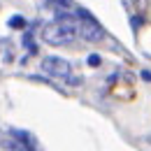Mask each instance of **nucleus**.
Wrapping results in <instances>:
<instances>
[{
    "mask_svg": "<svg viewBox=\"0 0 151 151\" xmlns=\"http://www.w3.org/2000/svg\"><path fill=\"white\" fill-rule=\"evenodd\" d=\"M9 135H12L14 139H19L21 149H37V142H35V137H33L30 132H26V130H17V128H12V130H9Z\"/></svg>",
    "mask_w": 151,
    "mask_h": 151,
    "instance_id": "nucleus-4",
    "label": "nucleus"
},
{
    "mask_svg": "<svg viewBox=\"0 0 151 151\" xmlns=\"http://www.w3.org/2000/svg\"><path fill=\"white\" fill-rule=\"evenodd\" d=\"M54 2H56L58 7H70V2H72V0H54Z\"/></svg>",
    "mask_w": 151,
    "mask_h": 151,
    "instance_id": "nucleus-8",
    "label": "nucleus"
},
{
    "mask_svg": "<svg viewBox=\"0 0 151 151\" xmlns=\"http://www.w3.org/2000/svg\"><path fill=\"white\" fill-rule=\"evenodd\" d=\"M77 19H79V35L86 40V42H100V40L105 37L102 26H100L86 9H79V12H77Z\"/></svg>",
    "mask_w": 151,
    "mask_h": 151,
    "instance_id": "nucleus-2",
    "label": "nucleus"
},
{
    "mask_svg": "<svg viewBox=\"0 0 151 151\" xmlns=\"http://www.w3.org/2000/svg\"><path fill=\"white\" fill-rule=\"evenodd\" d=\"M9 26H12V28H26V19H21V17H12V19H9Z\"/></svg>",
    "mask_w": 151,
    "mask_h": 151,
    "instance_id": "nucleus-5",
    "label": "nucleus"
},
{
    "mask_svg": "<svg viewBox=\"0 0 151 151\" xmlns=\"http://www.w3.org/2000/svg\"><path fill=\"white\" fill-rule=\"evenodd\" d=\"M142 77H144V79H147V81H151V72H147V70H144V72H142Z\"/></svg>",
    "mask_w": 151,
    "mask_h": 151,
    "instance_id": "nucleus-9",
    "label": "nucleus"
},
{
    "mask_svg": "<svg viewBox=\"0 0 151 151\" xmlns=\"http://www.w3.org/2000/svg\"><path fill=\"white\" fill-rule=\"evenodd\" d=\"M79 35V23L72 17H58L56 21L47 23L42 28V40L51 47H63V44H72Z\"/></svg>",
    "mask_w": 151,
    "mask_h": 151,
    "instance_id": "nucleus-1",
    "label": "nucleus"
},
{
    "mask_svg": "<svg viewBox=\"0 0 151 151\" xmlns=\"http://www.w3.org/2000/svg\"><path fill=\"white\" fill-rule=\"evenodd\" d=\"M42 70H44L47 75H51V77H58V79H70V72H72L70 63H68L65 58H58V56L42 58Z\"/></svg>",
    "mask_w": 151,
    "mask_h": 151,
    "instance_id": "nucleus-3",
    "label": "nucleus"
},
{
    "mask_svg": "<svg viewBox=\"0 0 151 151\" xmlns=\"http://www.w3.org/2000/svg\"><path fill=\"white\" fill-rule=\"evenodd\" d=\"M88 65H100V56H98V54H91V56H88Z\"/></svg>",
    "mask_w": 151,
    "mask_h": 151,
    "instance_id": "nucleus-6",
    "label": "nucleus"
},
{
    "mask_svg": "<svg viewBox=\"0 0 151 151\" xmlns=\"http://www.w3.org/2000/svg\"><path fill=\"white\" fill-rule=\"evenodd\" d=\"M132 2H135V7H137L139 12H142V9H147V0H132Z\"/></svg>",
    "mask_w": 151,
    "mask_h": 151,
    "instance_id": "nucleus-7",
    "label": "nucleus"
}]
</instances>
